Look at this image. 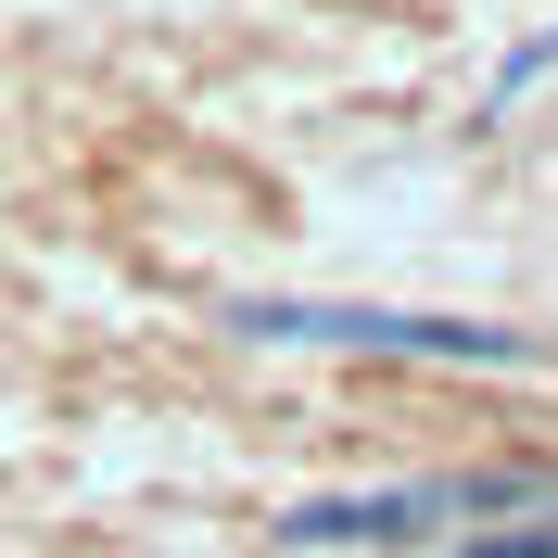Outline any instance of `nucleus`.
<instances>
[{"label": "nucleus", "instance_id": "f257e3e1", "mask_svg": "<svg viewBox=\"0 0 558 558\" xmlns=\"http://www.w3.org/2000/svg\"><path fill=\"white\" fill-rule=\"evenodd\" d=\"M229 330L254 343H368V355H457V368H521V330L483 317H407V305H229Z\"/></svg>", "mask_w": 558, "mask_h": 558}, {"label": "nucleus", "instance_id": "f03ea898", "mask_svg": "<svg viewBox=\"0 0 558 558\" xmlns=\"http://www.w3.org/2000/svg\"><path fill=\"white\" fill-rule=\"evenodd\" d=\"M521 470H470V483H393V495H305L292 508V546H407V533H445V521H508L521 508Z\"/></svg>", "mask_w": 558, "mask_h": 558}, {"label": "nucleus", "instance_id": "7ed1b4c3", "mask_svg": "<svg viewBox=\"0 0 558 558\" xmlns=\"http://www.w3.org/2000/svg\"><path fill=\"white\" fill-rule=\"evenodd\" d=\"M457 558H558V521H533V533H470Z\"/></svg>", "mask_w": 558, "mask_h": 558}]
</instances>
